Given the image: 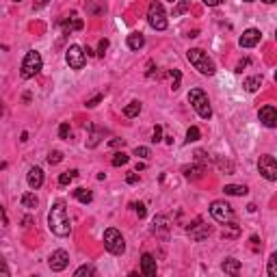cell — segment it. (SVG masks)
<instances>
[{
    "instance_id": "6da1fadb",
    "label": "cell",
    "mask_w": 277,
    "mask_h": 277,
    "mask_svg": "<svg viewBox=\"0 0 277 277\" xmlns=\"http://www.w3.org/2000/svg\"><path fill=\"white\" fill-rule=\"evenodd\" d=\"M48 227H50V232L57 236H69V232H72V223H69L67 208H65L63 199L52 204L50 215H48Z\"/></svg>"
},
{
    "instance_id": "7a4b0ae2",
    "label": "cell",
    "mask_w": 277,
    "mask_h": 277,
    "mask_svg": "<svg viewBox=\"0 0 277 277\" xmlns=\"http://www.w3.org/2000/svg\"><path fill=\"white\" fill-rule=\"evenodd\" d=\"M186 59H188V63H191L199 74H204V76H215V72H216L215 61L202 50V48H191V50L186 52Z\"/></svg>"
},
{
    "instance_id": "3957f363",
    "label": "cell",
    "mask_w": 277,
    "mask_h": 277,
    "mask_svg": "<svg viewBox=\"0 0 277 277\" xmlns=\"http://www.w3.org/2000/svg\"><path fill=\"white\" fill-rule=\"evenodd\" d=\"M188 102H191V106L195 108V113H197L202 119H210V117H213V106H210V100H208V95H206V91L191 89V93H188Z\"/></svg>"
},
{
    "instance_id": "277c9868",
    "label": "cell",
    "mask_w": 277,
    "mask_h": 277,
    "mask_svg": "<svg viewBox=\"0 0 277 277\" xmlns=\"http://www.w3.org/2000/svg\"><path fill=\"white\" fill-rule=\"evenodd\" d=\"M41 54L37 52V50H29L26 52V57H24V61H22V67H20V76L24 80H29V78H35L37 74L41 72Z\"/></svg>"
},
{
    "instance_id": "5b68a950",
    "label": "cell",
    "mask_w": 277,
    "mask_h": 277,
    "mask_svg": "<svg viewBox=\"0 0 277 277\" xmlns=\"http://www.w3.org/2000/svg\"><path fill=\"white\" fill-rule=\"evenodd\" d=\"M104 247L113 256H122V253L126 251V241H123L122 232L115 230V227H108L104 232Z\"/></svg>"
},
{
    "instance_id": "8992f818",
    "label": "cell",
    "mask_w": 277,
    "mask_h": 277,
    "mask_svg": "<svg viewBox=\"0 0 277 277\" xmlns=\"http://www.w3.org/2000/svg\"><path fill=\"white\" fill-rule=\"evenodd\" d=\"M148 22H150V26L154 31H165L167 26H169L167 13H165V9H162V4L158 2V0H154V2L150 4V9H148Z\"/></svg>"
},
{
    "instance_id": "52a82bcc",
    "label": "cell",
    "mask_w": 277,
    "mask_h": 277,
    "mask_svg": "<svg viewBox=\"0 0 277 277\" xmlns=\"http://www.w3.org/2000/svg\"><path fill=\"white\" fill-rule=\"evenodd\" d=\"M210 216H213L215 221H219V223H230V221L236 219L232 206L223 202V199H216V202L210 204Z\"/></svg>"
},
{
    "instance_id": "ba28073f",
    "label": "cell",
    "mask_w": 277,
    "mask_h": 277,
    "mask_svg": "<svg viewBox=\"0 0 277 277\" xmlns=\"http://www.w3.org/2000/svg\"><path fill=\"white\" fill-rule=\"evenodd\" d=\"M65 61H67V65L72 69H83L85 67V63H87V54H85V48H80V46H69L67 48V52H65Z\"/></svg>"
},
{
    "instance_id": "9c48e42d",
    "label": "cell",
    "mask_w": 277,
    "mask_h": 277,
    "mask_svg": "<svg viewBox=\"0 0 277 277\" xmlns=\"http://www.w3.org/2000/svg\"><path fill=\"white\" fill-rule=\"evenodd\" d=\"M258 169H260V173H262V176L267 178L269 182H275V180H277V160H275L271 154L260 156V160H258Z\"/></svg>"
},
{
    "instance_id": "30bf717a",
    "label": "cell",
    "mask_w": 277,
    "mask_h": 277,
    "mask_svg": "<svg viewBox=\"0 0 277 277\" xmlns=\"http://www.w3.org/2000/svg\"><path fill=\"white\" fill-rule=\"evenodd\" d=\"M69 264V253L65 251V249H57V251H52V256L48 258V267H50L54 273H61V271L67 269Z\"/></svg>"
},
{
    "instance_id": "8fae6325",
    "label": "cell",
    "mask_w": 277,
    "mask_h": 277,
    "mask_svg": "<svg viewBox=\"0 0 277 277\" xmlns=\"http://www.w3.org/2000/svg\"><path fill=\"white\" fill-rule=\"evenodd\" d=\"M186 234L191 236V241H195V243H202L204 238H208L210 234H213V230H210V225H204L202 221L197 219V221H195V223L186 230Z\"/></svg>"
},
{
    "instance_id": "7c38bea8",
    "label": "cell",
    "mask_w": 277,
    "mask_h": 277,
    "mask_svg": "<svg viewBox=\"0 0 277 277\" xmlns=\"http://www.w3.org/2000/svg\"><path fill=\"white\" fill-rule=\"evenodd\" d=\"M258 117H260V122H262V126H267V128L277 126V108L273 104H267V106L260 108Z\"/></svg>"
},
{
    "instance_id": "4fadbf2b",
    "label": "cell",
    "mask_w": 277,
    "mask_h": 277,
    "mask_svg": "<svg viewBox=\"0 0 277 277\" xmlns=\"http://www.w3.org/2000/svg\"><path fill=\"white\" fill-rule=\"evenodd\" d=\"M260 39H262V32H260L258 29H247L241 35L238 43H241V48H253V46H258L260 43Z\"/></svg>"
},
{
    "instance_id": "5bb4252c",
    "label": "cell",
    "mask_w": 277,
    "mask_h": 277,
    "mask_svg": "<svg viewBox=\"0 0 277 277\" xmlns=\"http://www.w3.org/2000/svg\"><path fill=\"white\" fill-rule=\"evenodd\" d=\"M141 273H143L145 277L156 275V260L152 253H143V256H141Z\"/></svg>"
},
{
    "instance_id": "9a60e30c",
    "label": "cell",
    "mask_w": 277,
    "mask_h": 277,
    "mask_svg": "<svg viewBox=\"0 0 277 277\" xmlns=\"http://www.w3.org/2000/svg\"><path fill=\"white\" fill-rule=\"evenodd\" d=\"M26 182H29V186L32 188V191H37V188L43 184V171H41V167H31L29 176H26Z\"/></svg>"
},
{
    "instance_id": "2e32d148",
    "label": "cell",
    "mask_w": 277,
    "mask_h": 277,
    "mask_svg": "<svg viewBox=\"0 0 277 277\" xmlns=\"http://www.w3.org/2000/svg\"><path fill=\"white\" fill-rule=\"evenodd\" d=\"M204 171H206L204 165H186V167H182L184 178H188V180H197V178H202Z\"/></svg>"
},
{
    "instance_id": "e0dca14e",
    "label": "cell",
    "mask_w": 277,
    "mask_h": 277,
    "mask_svg": "<svg viewBox=\"0 0 277 277\" xmlns=\"http://www.w3.org/2000/svg\"><path fill=\"white\" fill-rule=\"evenodd\" d=\"M221 269H223V273H227V275H238V271H241V260L227 258L221 262Z\"/></svg>"
},
{
    "instance_id": "ac0fdd59",
    "label": "cell",
    "mask_w": 277,
    "mask_h": 277,
    "mask_svg": "<svg viewBox=\"0 0 277 277\" xmlns=\"http://www.w3.org/2000/svg\"><path fill=\"white\" fill-rule=\"evenodd\" d=\"M61 29H63L65 35H69L72 31H80V29H83V20H80V18H69V20H63V22H61Z\"/></svg>"
},
{
    "instance_id": "d6986e66",
    "label": "cell",
    "mask_w": 277,
    "mask_h": 277,
    "mask_svg": "<svg viewBox=\"0 0 277 277\" xmlns=\"http://www.w3.org/2000/svg\"><path fill=\"white\" fill-rule=\"evenodd\" d=\"M223 193L225 195H234V197H243V195L249 193V188L245 186V184H225Z\"/></svg>"
},
{
    "instance_id": "ffe728a7",
    "label": "cell",
    "mask_w": 277,
    "mask_h": 277,
    "mask_svg": "<svg viewBox=\"0 0 277 277\" xmlns=\"http://www.w3.org/2000/svg\"><path fill=\"white\" fill-rule=\"evenodd\" d=\"M128 48L130 50H141V48L145 46V37L141 35V32H130L128 35Z\"/></svg>"
},
{
    "instance_id": "44dd1931",
    "label": "cell",
    "mask_w": 277,
    "mask_h": 277,
    "mask_svg": "<svg viewBox=\"0 0 277 277\" xmlns=\"http://www.w3.org/2000/svg\"><path fill=\"white\" fill-rule=\"evenodd\" d=\"M102 137H104V130L93 128V130H91V134H89V139H87V148H89V150L97 148V143L102 141Z\"/></svg>"
},
{
    "instance_id": "7402d4cb",
    "label": "cell",
    "mask_w": 277,
    "mask_h": 277,
    "mask_svg": "<svg viewBox=\"0 0 277 277\" xmlns=\"http://www.w3.org/2000/svg\"><path fill=\"white\" fill-rule=\"evenodd\" d=\"M260 87H262V76H249V78L245 80V89L249 91V93H256Z\"/></svg>"
},
{
    "instance_id": "603a6c76",
    "label": "cell",
    "mask_w": 277,
    "mask_h": 277,
    "mask_svg": "<svg viewBox=\"0 0 277 277\" xmlns=\"http://www.w3.org/2000/svg\"><path fill=\"white\" fill-rule=\"evenodd\" d=\"M74 197L78 199L80 204H91V202H93V193L87 191V188H76V191H74Z\"/></svg>"
},
{
    "instance_id": "cb8c5ba5",
    "label": "cell",
    "mask_w": 277,
    "mask_h": 277,
    "mask_svg": "<svg viewBox=\"0 0 277 277\" xmlns=\"http://www.w3.org/2000/svg\"><path fill=\"white\" fill-rule=\"evenodd\" d=\"M22 206H24V208H29V210H32V208H37V206H39V199H37L35 193H24V195H22Z\"/></svg>"
},
{
    "instance_id": "d4e9b609",
    "label": "cell",
    "mask_w": 277,
    "mask_h": 277,
    "mask_svg": "<svg viewBox=\"0 0 277 277\" xmlns=\"http://www.w3.org/2000/svg\"><path fill=\"white\" fill-rule=\"evenodd\" d=\"M139 113H141V102H139V100H132V102H130V104H128L126 108H123V115H126V117H130V119H132V117H137Z\"/></svg>"
},
{
    "instance_id": "484cf974",
    "label": "cell",
    "mask_w": 277,
    "mask_h": 277,
    "mask_svg": "<svg viewBox=\"0 0 277 277\" xmlns=\"http://www.w3.org/2000/svg\"><path fill=\"white\" fill-rule=\"evenodd\" d=\"M188 9H191V2H188V0H178V4L173 7V18H180Z\"/></svg>"
},
{
    "instance_id": "4316f807",
    "label": "cell",
    "mask_w": 277,
    "mask_h": 277,
    "mask_svg": "<svg viewBox=\"0 0 277 277\" xmlns=\"http://www.w3.org/2000/svg\"><path fill=\"white\" fill-rule=\"evenodd\" d=\"M128 160H130V156L126 154V152H117V154L113 156L111 165L113 167H123V165H128Z\"/></svg>"
},
{
    "instance_id": "83f0119b",
    "label": "cell",
    "mask_w": 277,
    "mask_h": 277,
    "mask_svg": "<svg viewBox=\"0 0 277 277\" xmlns=\"http://www.w3.org/2000/svg\"><path fill=\"white\" fill-rule=\"evenodd\" d=\"M76 176H78V171H76V169H72V171H65V173H61V176H59V184H61V186H67V184L72 182Z\"/></svg>"
},
{
    "instance_id": "f1b7e54d",
    "label": "cell",
    "mask_w": 277,
    "mask_h": 277,
    "mask_svg": "<svg viewBox=\"0 0 277 277\" xmlns=\"http://www.w3.org/2000/svg\"><path fill=\"white\" fill-rule=\"evenodd\" d=\"M199 137H202V132L197 126H191L186 130V143H195V141H199Z\"/></svg>"
},
{
    "instance_id": "f546056e",
    "label": "cell",
    "mask_w": 277,
    "mask_h": 277,
    "mask_svg": "<svg viewBox=\"0 0 277 277\" xmlns=\"http://www.w3.org/2000/svg\"><path fill=\"white\" fill-rule=\"evenodd\" d=\"M269 277H277V253H271L269 258Z\"/></svg>"
},
{
    "instance_id": "4dcf8cb0",
    "label": "cell",
    "mask_w": 277,
    "mask_h": 277,
    "mask_svg": "<svg viewBox=\"0 0 277 277\" xmlns=\"http://www.w3.org/2000/svg\"><path fill=\"white\" fill-rule=\"evenodd\" d=\"M76 277H85V275H95V269L93 267H89V264H85V267H80V269H76Z\"/></svg>"
},
{
    "instance_id": "1f68e13d",
    "label": "cell",
    "mask_w": 277,
    "mask_h": 277,
    "mask_svg": "<svg viewBox=\"0 0 277 277\" xmlns=\"http://www.w3.org/2000/svg\"><path fill=\"white\" fill-rule=\"evenodd\" d=\"M69 134H72V128H69L67 122H63L59 126V139H69Z\"/></svg>"
},
{
    "instance_id": "d6a6232c",
    "label": "cell",
    "mask_w": 277,
    "mask_h": 277,
    "mask_svg": "<svg viewBox=\"0 0 277 277\" xmlns=\"http://www.w3.org/2000/svg\"><path fill=\"white\" fill-rule=\"evenodd\" d=\"M171 78H173V83H171V89H173V91H178V89H180V80H182V74L178 72V69H171Z\"/></svg>"
},
{
    "instance_id": "836d02e7",
    "label": "cell",
    "mask_w": 277,
    "mask_h": 277,
    "mask_svg": "<svg viewBox=\"0 0 277 277\" xmlns=\"http://www.w3.org/2000/svg\"><path fill=\"white\" fill-rule=\"evenodd\" d=\"M230 230H223V234H221V236H223V238H234V236H238V225L234 223V221H230Z\"/></svg>"
},
{
    "instance_id": "e575fe53",
    "label": "cell",
    "mask_w": 277,
    "mask_h": 277,
    "mask_svg": "<svg viewBox=\"0 0 277 277\" xmlns=\"http://www.w3.org/2000/svg\"><path fill=\"white\" fill-rule=\"evenodd\" d=\"M61 160H63V154H61V152L54 150V152H50V154H48V162H50V165H59Z\"/></svg>"
},
{
    "instance_id": "d590c367",
    "label": "cell",
    "mask_w": 277,
    "mask_h": 277,
    "mask_svg": "<svg viewBox=\"0 0 277 277\" xmlns=\"http://www.w3.org/2000/svg\"><path fill=\"white\" fill-rule=\"evenodd\" d=\"M134 156H139V158H148V156H150V148L137 145V148H134Z\"/></svg>"
},
{
    "instance_id": "8d00e7d4",
    "label": "cell",
    "mask_w": 277,
    "mask_h": 277,
    "mask_svg": "<svg viewBox=\"0 0 277 277\" xmlns=\"http://www.w3.org/2000/svg\"><path fill=\"white\" fill-rule=\"evenodd\" d=\"M102 100H104V95H102V93H97L95 97H91V100H87V104H85V106H87V108H95V106L100 104Z\"/></svg>"
},
{
    "instance_id": "74e56055",
    "label": "cell",
    "mask_w": 277,
    "mask_h": 277,
    "mask_svg": "<svg viewBox=\"0 0 277 277\" xmlns=\"http://www.w3.org/2000/svg\"><path fill=\"white\" fill-rule=\"evenodd\" d=\"M106 50H108V39H100V43H97V57H104L106 54Z\"/></svg>"
},
{
    "instance_id": "f35d334b",
    "label": "cell",
    "mask_w": 277,
    "mask_h": 277,
    "mask_svg": "<svg viewBox=\"0 0 277 277\" xmlns=\"http://www.w3.org/2000/svg\"><path fill=\"white\" fill-rule=\"evenodd\" d=\"M7 275H11V271L7 267V260L0 256V277H7Z\"/></svg>"
},
{
    "instance_id": "ab89813d",
    "label": "cell",
    "mask_w": 277,
    "mask_h": 277,
    "mask_svg": "<svg viewBox=\"0 0 277 277\" xmlns=\"http://www.w3.org/2000/svg\"><path fill=\"white\" fill-rule=\"evenodd\" d=\"M152 141H154V143H160L162 141V128L160 126L154 128V132H152Z\"/></svg>"
},
{
    "instance_id": "60d3db41",
    "label": "cell",
    "mask_w": 277,
    "mask_h": 277,
    "mask_svg": "<svg viewBox=\"0 0 277 277\" xmlns=\"http://www.w3.org/2000/svg\"><path fill=\"white\" fill-rule=\"evenodd\" d=\"M134 210H137L139 219H143V216L148 215V210H145V206H143V204H134Z\"/></svg>"
},
{
    "instance_id": "b9f144b4",
    "label": "cell",
    "mask_w": 277,
    "mask_h": 277,
    "mask_svg": "<svg viewBox=\"0 0 277 277\" xmlns=\"http://www.w3.org/2000/svg\"><path fill=\"white\" fill-rule=\"evenodd\" d=\"M123 143H126L123 139H111V141H108V145H111V148H123Z\"/></svg>"
},
{
    "instance_id": "7bdbcfd3",
    "label": "cell",
    "mask_w": 277,
    "mask_h": 277,
    "mask_svg": "<svg viewBox=\"0 0 277 277\" xmlns=\"http://www.w3.org/2000/svg\"><path fill=\"white\" fill-rule=\"evenodd\" d=\"M126 182H128V184H137V182H139V176H137V173H128V176H126Z\"/></svg>"
},
{
    "instance_id": "ee69618b",
    "label": "cell",
    "mask_w": 277,
    "mask_h": 277,
    "mask_svg": "<svg viewBox=\"0 0 277 277\" xmlns=\"http://www.w3.org/2000/svg\"><path fill=\"white\" fill-rule=\"evenodd\" d=\"M48 2H50V0H35V4H32V7H35V9H43Z\"/></svg>"
},
{
    "instance_id": "f6af8a7d",
    "label": "cell",
    "mask_w": 277,
    "mask_h": 277,
    "mask_svg": "<svg viewBox=\"0 0 277 277\" xmlns=\"http://www.w3.org/2000/svg\"><path fill=\"white\" fill-rule=\"evenodd\" d=\"M7 225V215H4V210L0 208V227H4Z\"/></svg>"
},
{
    "instance_id": "bcb514c9",
    "label": "cell",
    "mask_w": 277,
    "mask_h": 277,
    "mask_svg": "<svg viewBox=\"0 0 277 277\" xmlns=\"http://www.w3.org/2000/svg\"><path fill=\"white\" fill-rule=\"evenodd\" d=\"M202 2L206 4V7H216V4H219L221 0H202Z\"/></svg>"
},
{
    "instance_id": "7dc6e473",
    "label": "cell",
    "mask_w": 277,
    "mask_h": 277,
    "mask_svg": "<svg viewBox=\"0 0 277 277\" xmlns=\"http://www.w3.org/2000/svg\"><path fill=\"white\" fill-rule=\"evenodd\" d=\"M85 54H87V57H93V54H95V52H93V50H91V48H85Z\"/></svg>"
},
{
    "instance_id": "c3c4849f",
    "label": "cell",
    "mask_w": 277,
    "mask_h": 277,
    "mask_svg": "<svg viewBox=\"0 0 277 277\" xmlns=\"http://www.w3.org/2000/svg\"><path fill=\"white\" fill-rule=\"evenodd\" d=\"M262 2H267V4H273V2H275V0H262Z\"/></svg>"
},
{
    "instance_id": "681fc988",
    "label": "cell",
    "mask_w": 277,
    "mask_h": 277,
    "mask_svg": "<svg viewBox=\"0 0 277 277\" xmlns=\"http://www.w3.org/2000/svg\"><path fill=\"white\" fill-rule=\"evenodd\" d=\"M0 115H2V102H0Z\"/></svg>"
},
{
    "instance_id": "f907efd6",
    "label": "cell",
    "mask_w": 277,
    "mask_h": 277,
    "mask_svg": "<svg viewBox=\"0 0 277 277\" xmlns=\"http://www.w3.org/2000/svg\"><path fill=\"white\" fill-rule=\"evenodd\" d=\"M243 2H253V0H243Z\"/></svg>"
},
{
    "instance_id": "816d5d0a",
    "label": "cell",
    "mask_w": 277,
    "mask_h": 277,
    "mask_svg": "<svg viewBox=\"0 0 277 277\" xmlns=\"http://www.w3.org/2000/svg\"><path fill=\"white\" fill-rule=\"evenodd\" d=\"M13 2H22V0H13Z\"/></svg>"
},
{
    "instance_id": "f5cc1de1",
    "label": "cell",
    "mask_w": 277,
    "mask_h": 277,
    "mask_svg": "<svg viewBox=\"0 0 277 277\" xmlns=\"http://www.w3.org/2000/svg\"><path fill=\"white\" fill-rule=\"evenodd\" d=\"M171 2H178V0H171Z\"/></svg>"
}]
</instances>
